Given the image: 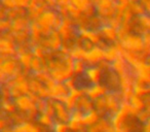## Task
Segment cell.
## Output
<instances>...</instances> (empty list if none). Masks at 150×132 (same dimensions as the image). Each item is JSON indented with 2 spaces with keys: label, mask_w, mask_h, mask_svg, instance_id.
<instances>
[]
</instances>
